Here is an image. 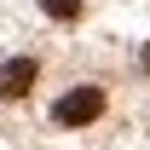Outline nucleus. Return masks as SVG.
I'll list each match as a JSON object with an SVG mask.
<instances>
[{
    "label": "nucleus",
    "mask_w": 150,
    "mask_h": 150,
    "mask_svg": "<svg viewBox=\"0 0 150 150\" xmlns=\"http://www.w3.org/2000/svg\"><path fill=\"white\" fill-rule=\"evenodd\" d=\"M98 110H104V87H69L52 104V121L58 127H87V121H98Z\"/></svg>",
    "instance_id": "obj_1"
},
{
    "label": "nucleus",
    "mask_w": 150,
    "mask_h": 150,
    "mask_svg": "<svg viewBox=\"0 0 150 150\" xmlns=\"http://www.w3.org/2000/svg\"><path fill=\"white\" fill-rule=\"evenodd\" d=\"M35 75H40L35 58H12V64L0 69V98H23L29 87H35Z\"/></svg>",
    "instance_id": "obj_2"
},
{
    "label": "nucleus",
    "mask_w": 150,
    "mask_h": 150,
    "mask_svg": "<svg viewBox=\"0 0 150 150\" xmlns=\"http://www.w3.org/2000/svg\"><path fill=\"white\" fill-rule=\"evenodd\" d=\"M40 6H46V18H75L81 12V0H40Z\"/></svg>",
    "instance_id": "obj_3"
}]
</instances>
